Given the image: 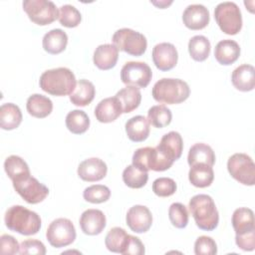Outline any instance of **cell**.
Here are the masks:
<instances>
[{
  "mask_svg": "<svg viewBox=\"0 0 255 255\" xmlns=\"http://www.w3.org/2000/svg\"><path fill=\"white\" fill-rule=\"evenodd\" d=\"M188 179L195 187L204 188L210 186L214 179L212 166L205 163H196L191 165L188 171Z\"/></svg>",
  "mask_w": 255,
  "mask_h": 255,
  "instance_id": "cell-28",
  "label": "cell"
},
{
  "mask_svg": "<svg viewBox=\"0 0 255 255\" xmlns=\"http://www.w3.org/2000/svg\"><path fill=\"white\" fill-rule=\"evenodd\" d=\"M128 234L126 232L124 228L121 227H113L110 229L105 238V244L108 250L123 254V251L128 242Z\"/></svg>",
  "mask_w": 255,
  "mask_h": 255,
  "instance_id": "cell-35",
  "label": "cell"
},
{
  "mask_svg": "<svg viewBox=\"0 0 255 255\" xmlns=\"http://www.w3.org/2000/svg\"><path fill=\"white\" fill-rule=\"evenodd\" d=\"M151 56L155 67L162 72L173 69L178 60V54L175 46L166 42L156 44L152 49Z\"/></svg>",
  "mask_w": 255,
  "mask_h": 255,
  "instance_id": "cell-13",
  "label": "cell"
},
{
  "mask_svg": "<svg viewBox=\"0 0 255 255\" xmlns=\"http://www.w3.org/2000/svg\"><path fill=\"white\" fill-rule=\"evenodd\" d=\"M78 175L81 179L88 182L102 180L108 172L107 164L98 157H90L83 160L78 166Z\"/></svg>",
  "mask_w": 255,
  "mask_h": 255,
  "instance_id": "cell-15",
  "label": "cell"
},
{
  "mask_svg": "<svg viewBox=\"0 0 255 255\" xmlns=\"http://www.w3.org/2000/svg\"><path fill=\"white\" fill-rule=\"evenodd\" d=\"M5 225L8 229L22 235H34L40 231L41 217L22 205L9 207L4 216Z\"/></svg>",
  "mask_w": 255,
  "mask_h": 255,
  "instance_id": "cell-2",
  "label": "cell"
},
{
  "mask_svg": "<svg viewBox=\"0 0 255 255\" xmlns=\"http://www.w3.org/2000/svg\"><path fill=\"white\" fill-rule=\"evenodd\" d=\"M144 245L138 237L128 234V242L123 251L124 255H142L144 254Z\"/></svg>",
  "mask_w": 255,
  "mask_h": 255,
  "instance_id": "cell-45",
  "label": "cell"
},
{
  "mask_svg": "<svg viewBox=\"0 0 255 255\" xmlns=\"http://www.w3.org/2000/svg\"><path fill=\"white\" fill-rule=\"evenodd\" d=\"M176 183L172 178L159 177L152 182V191L159 197H168L175 193Z\"/></svg>",
  "mask_w": 255,
  "mask_h": 255,
  "instance_id": "cell-41",
  "label": "cell"
},
{
  "mask_svg": "<svg viewBox=\"0 0 255 255\" xmlns=\"http://www.w3.org/2000/svg\"><path fill=\"white\" fill-rule=\"evenodd\" d=\"M126 221L131 231L144 233L148 231L152 224V215L146 206L133 205L128 210Z\"/></svg>",
  "mask_w": 255,
  "mask_h": 255,
  "instance_id": "cell-14",
  "label": "cell"
},
{
  "mask_svg": "<svg viewBox=\"0 0 255 255\" xmlns=\"http://www.w3.org/2000/svg\"><path fill=\"white\" fill-rule=\"evenodd\" d=\"M20 254H37V255H45L46 247L40 240L37 239H28L24 240L20 244Z\"/></svg>",
  "mask_w": 255,
  "mask_h": 255,
  "instance_id": "cell-43",
  "label": "cell"
},
{
  "mask_svg": "<svg viewBox=\"0 0 255 255\" xmlns=\"http://www.w3.org/2000/svg\"><path fill=\"white\" fill-rule=\"evenodd\" d=\"M173 162L156 146L140 147L132 154V165L143 171H164L170 168Z\"/></svg>",
  "mask_w": 255,
  "mask_h": 255,
  "instance_id": "cell-5",
  "label": "cell"
},
{
  "mask_svg": "<svg viewBox=\"0 0 255 255\" xmlns=\"http://www.w3.org/2000/svg\"><path fill=\"white\" fill-rule=\"evenodd\" d=\"M123 114L120 101L116 97L106 98L102 100L95 109L96 119L100 123L108 124L116 121Z\"/></svg>",
  "mask_w": 255,
  "mask_h": 255,
  "instance_id": "cell-18",
  "label": "cell"
},
{
  "mask_svg": "<svg viewBox=\"0 0 255 255\" xmlns=\"http://www.w3.org/2000/svg\"><path fill=\"white\" fill-rule=\"evenodd\" d=\"M188 211L185 205L180 202H174L169 206L168 218L171 224L179 229L185 228L188 224Z\"/></svg>",
  "mask_w": 255,
  "mask_h": 255,
  "instance_id": "cell-40",
  "label": "cell"
},
{
  "mask_svg": "<svg viewBox=\"0 0 255 255\" xmlns=\"http://www.w3.org/2000/svg\"><path fill=\"white\" fill-rule=\"evenodd\" d=\"M96 95V89L92 82L81 79L77 82L76 88L70 95V101L77 107H86L92 103Z\"/></svg>",
  "mask_w": 255,
  "mask_h": 255,
  "instance_id": "cell-25",
  "label": "cell"
},
{
  "mask_svg": "<svg viewBox=\"0 0 255 255\" xmlns=\"http://www.w3.org/2000/svg\"><path fill=\"white\" fill-rule=\"evenodd\" d=\"M22 5L29 19L40 26L49 25L59 17L58 8L49 0H25Z\"/></svg>",
  "mask_w": 255,
  "mask_h": 255,
  "instance_id": "cell-8",
  "label": "cell"
},
{
  "mask_svg": "<svg viewBox=\"0 0 255 255\" xmlns=\"http://www.w3.org/2000/svg\"><path fill=\"white\" fill-rule=\"evenodd\" d=\"M22 122L20 108L12 103L3 104L0 107V128L5 130L15 129Z\"/></svg>",
  "mask_w": 255,
  "mask_h": 255,
  "instance_id": "cell-29",
  "label": "cell"
},
{
  "mask_svg": "<svg viewBox=\"0 0 255 255\" xmlns=\"http://www.w3.org/2000/svg\"><path fill=\"white\" fill-rule=\"evenodd\" d=\"M194 253L196 255H215L217 253L216 242L209 236H199L194 243Z\"/></svg>",
  "mask_w": 255,
  "mask_h": 255,
  "instance_id": "cell-42",
  "label": "cell"
},
{
  "mask_svg": "<svg viewBox=\"0 0 255 255\" xmlns=\"http://www.w3.org/2000/svg\"><path fill=\"white\" fill-rule=\"evenodd\" d=\"M121 103L123 114H128L138 108L141 102V94L138 88L134 86H127L120 90L115 96Z\"/></svg>",
  "mask_w": 255,
  "mask_h": 255,
  "instance_id": "cell-32",
  "label": "cell"
},
{
  "mask_svg": "<svg viewBox=\"0 0 255 255\" xmlns=\"http://www.w3.org/2000/svg\"><path fill=\"white\" fill-rule=\"evenodd\" d=\"M187 162L190 166L196 163H205L209 166H213L215 163V153L210 145L197 142L189 148Z\"/></svg>",
  "mask_w": 255,
  "mask_h": 255,
  "instance_id": "cell-31",
  "label": "cell"
},
{
  "mask_svg": "<svg viewBox=\"0 0 255 255\" xmlns=\"http://www.w3.org/2000/svg\"><path fill=\"white\" fill-rule=\"evenodd\" d=\"M210 42L202 35L193 36L188 42V52L190 57L197 62L205 61L210 54Z\"/></svg>",
  "mask_w": 255,
  "mask_h": 255,
  "instance_id": "cell-34",
  "label": "cell"
},
{
  "mask_svg": "<svg viewBox=\"0 0 255 255\" xmlns=\"http://www.w3.org/2000/svg\"><path fill=\"white\" fill-rule=\"evenodd\" d=\"M188 207L199 229L212 231L217 227L219 213L211 196L196 194L189 200Z\"/></svg>",
  "mask_w": 255,
  "mask_h": 255,
  "instance_id": "cell-3",
  "label": "cell"
},
{
  "mask_svg": "<svg viewBox=\"0 0 255 255\" xmlns=\"http://www.w3.org/2000/svg\"><path fill=\"white\" fill-rule=\"evenodd\" d=\"M26 109L29 115L34 118L44 119L48 117L53 111L52 101L41 94H33L26 103Z\"/></svg>",
  "mask_w": 255,
  "mask_h": 255,
  "instance_id": "cell-26",
  "label": "cell"
},
{
  "mask_svg": "<svg viewBox=\"0 0 255 255\" xmlns=\"http://www.w3.org/2000/svg\"><path fill=\"white\" fill-rule=\"evenodd\" d=\"M152 78L150 67L144 62H127L121 70V80L127 86L145 88Z\"/></svg>",
  "mask_w": 255,
  "mask_h": 255,
  "instance_id": "cell-11",
  "label": "cell"
},
{
  "mask_svg": "<svg viewBox=\"0 0 255 255\" xmlns=\"http://www.w3.org/2000/svg\"><path fill=\"white\" fill-rule=\"evenodd\" d=\"M111 196V190L108 186L103 184H94L85 188L83 197L86 201L91 203H103L109 200Z\"/></svg>",
  "mask_w": 255,
  "mask_h": 255,
  "instance_id": "cell-39",
  "label": "cell"
},
{
  "mask_svg": "<svg viewBox=\"0 0 255 255\" xmlns=\"http://www.w3.org/2000/svg\"><path fill=\"white\" fill-rule=\"evenodd\" d=\"M232 85L241 92L252 91L255 87V69L252 65L243 64L237 67L231 75Z\"/></svg>",
  "mask_w": 255,
  "mask_h": 255,
  "instance_id": "cell-21",
  "label": "cell"
},
{
  "mask_svg": "<svg viewBox=\"0 0 255 255\" xmlns=\"http://www.w3.org/2000/svg\"><path fill=\"white\" fill-rule=\"evenodd\" d=\"M148 180L147 171H143L134 165H128L123 171V181L130 188H141Z\"/></svg>",
  "mask_w": 255,
  "mask_h": 255,
  "instance_id": "cell-37",
  "label": "cell"
},
{
  "mask_svg": "<svg viewBox=\"0 0 255 255\" xmlns=\"http://www.w3.org/2000/svg\"><path fill=\"white\" fill-rule=\"evenodd\" d=\"M229 174L238 182L252 186L255 183V164L253 159L246 153L237 152L232 154L227 161Z\"/></svg>",
  "mask_w": 255,
  "mask_h": 255,
  "instance_id": "cell-9",
  "label": "cell"
},
{
  "mask_svg": "<svg viewBox=\"0 0 255 255\" xmlns=\"http://www.w3.org/2000/svg\"><path fill=\"white\" fill-rule=\"evenodd\" d=\"M231 222L236 235L255 231L254 213L250 208L239 207L235 209L232 214Z\"/></svg>",
  "mask_w": 255,
  "mask_h": 255,
  "instance_id": "cell-24",
  "label": "cell"
},
{
  "mask_svg": "<svg viewBox=\"0 0 255 255\" xmlns=\"http://www.w3.org/2000/svg\"><path fill=\"white\" fill-rule=\"evenodd\" d=\"M40 88L57 97L71 95L76 88V77L74 73L65 67L45 71L39 80Z\"/></svg>",
  "mask_w": 255,
  "mask_h": 255,
  "instance_id": "cell-1",
  "label": "cell"
},
{
  "mask_svg": "<svg viewBox=\"0 0 255 255\" xmlns=\"http://www.w3.org/2000/svg\"><path fill=\"white\" fill-rule=\"evenodd\" d=\"M119 59V50L114 44H103L96 48L93 61L100 70H110L114 68Z\"/></svg>",
  "mask_w": 255,
  "mask_h": 255,
  "instance_id": "cell-19",
  "label": "cell"
},
{
  "mask_svg": "<svg viewBox=\"0 0 255 255\" xmlns=\"http://www.w3.org/2000/svg\"><path fill=\"white\" fill-rule=\"evenodd\" d=\"M4 169L12 182L29 177L30 169L27 162L18 155H10L4 161Z\"/></svg>",
  "mask_w": 255,
  "mask_h": 255,
  "instance_id": "cell-30",
  "label": "cell"
},
{
  "mask_svg": "<svg viewBox=\"0 0 255 255\" xmlns=\"http://www.w3.org/2000/svg\"><path fill=\"white\" fill-rule=\"evenodd\" d=\"M68 44V36L62 29H53L43 37L42 45L44 50L52 55L62 53Z\"/></svg>",
  "mask_w": 255,
  "mask_h": 255,
  "instance_id": "cell-27",
  "label": "cell"
},
{
  "mask_svg": "<svg viewBox=\"0 0 255 255\" xmlns=\"http://www.w3.org/2000/svg\"><path fill=\"white\" fill-rule=\"evenodd\" d=\"M156 147L162 151L172 161L179 159L183 150V140L179 132L169 131L165 133Z\"/></svg>",
  "mask_w": 255,
  "mask_h": 255,
  "instance_id": "cell-20",
  "label": "cell"
},
{
  "mask_svg": "<svg viewBox=\"0 0 255 255\" xmlns=\"http://www.w3.org/2000/svg\"><path fill=\"white\" fill-rule=\"evenodd\" d=\"M172 114L171 111L164 105L152 106L147 111V121L154 128H161L168 126L171 123Z\"/></svg>",
  "mask_w": 255,
  "mask_h": 255,
  "instance_id": "cell-36",
  "label": "cell"
},
{
  "mask_svg": "<svg viewBox=\"0 0 255 255\" xmlns=\"http://www.w3.org/2000/svg\"><path fill=\"white\" fill-rule=\"evenodd\" d=\"M112 41L118 50L135 57L143 55L147 47L146 38L141 33L129 28L117 30Z\"/></svg>",
  "mask_w": 255,
  "mask_h": 255,
  "instance_id": "cell-7",
  "label": "cell"
},
{
  "mask_svg": "<svg viewBox=\"0 0 255 255\" xmlns=\"http://www.w3.org/2000/svg\"><path fill=\"white\" fill-rule=\"evenodd\" d=\"M151 95L158 103L175 105L187 100L190 95V89L183 80L162 78L153 85Z\"/></svg>",
  "mask_w": 255,
  "mask_h": 255,
  "instance_id": "cell-4",
  "label": "cell"
},
{
  "mask_svg": "<svg viewBox=\"0 0 255 255\" xmlns=\"http://www.w3.org/2000/svg\"><path fill=\"white\" fill-rule=\"evenodd\" d=\"M107 224V219L102 210L87 209L80 217V226L87 235H98L102 233Z\"/></svg>",
  "mask_w": 255,
  "mask_h": 255,
  "instance_id": "cell-17",
  "label": "cell"
},
{
  "mask_svg": "<svg viewBox=\"0 0 255 255\" xmlns=\"http://www.w3.org/2000/svg\"><path fill=\"white\" fill-rule=\"evenodd\" d=\"M66 127L75 134L86 132L90 127V119L88 115L81 110H73L66 116Z\"/></svg>",
  "mask_w": 255,
  "mask_h": 255,
  "instance_id": "cell-33",
  "label": "cell"
},
{
  "mask_svg": "<svg viewBox=\"0 0 255 255\" xmlns=\"http://www.w3.org/2000/svg\"><path fill=\"white\" fill-rule=\"evenodd\" d=\"M214 18L220 30L227 35H236L242 28V15L234 2H221L214 9Z\"/></svg>",
  "mask_w": 255,
  "mask_h": 255,
  "instance_id": "cell-6",
  "label": "cell"
},
{
  "mask_svg": "<svg viewBox=\"0 0 255 255\" xmlns=\"http://www.w3.org/2000/svg\"><path fill=\"white\" fill-rule=\"evenodd\" d=\"M154 5H156V6H158L159 8H161V9H163L165 6H168L169 4H171L172 2L170 1V2H159V3H155V2H152Z\"/></svg>",
  "mask_w": 255,
  "mask_h": 255,
  "instance_id": "cell-47",
  "label": "cell"
},
{
  "mask_svg": "<svg viewBox=\"0 0 255 255\" xmlns=\"http://www.w3.org/2000/svg\"><path fill=\"white\" fill-rule=\"evenodd\" d=\"M209 20V11L201 4L188 5L182 14L183 24L190 30H201L205 28Z\"/></svg>",
  "mask_w": 255,
  "mask_h": 255,
  "instance_id": "cell-16",
  "label": "cell"
},
{
  "mask_svg": "<svg viewBox=\"0 0 255 255\" xmlns=\"http://www.w3.org/2000/svg\"><path fill=\"white\" fill-rule=\"evenodd\" d=\"M0 252L1 254L19 253L20 245L13 236L8 234H3L0 237Z\"/></svg>",
  "mask_w": 255,
  "mask_h": 255,
  "instance_id": "cell-44",
  "label": "cell"
},
{
  "mask_svg": "<svg viewBox=\"0 0 255 255\" xmlns=\"http://www.w3.org/2000/svg\"><path fill=\"white\" fill-rule=\"evenodd\" d=\"M76 236L75 226L68 218H57L53 220L46 231L48 242L55 248H62L72 244Z\"/></svg>",
  "mask_w": 255,
  "mask_h": 255,
  "instance_id": "cell-10",
  "label": "cell"
},
{
  "mask_svg": "<svg viewBox=\"0 0 255 255\" xmlns=\"http://www.w3.org/2000/svg\"><path fill=\"white\" fill-rule=\"evenodd\" d=\"M236 245L244 251H253L255 249V231L236 235Z\"/></svg>",
  "mask_w": 255,
  "mask_h": 255,
  "instance_id": "cell-46",
  "label": "cell"
},
{
  "mask_svg": "<svg viewBox=\"0 0 255 255\" xmlns=\"http://www.w3.org/2000/svg\"><path fill=\"white\" fill-rule=\"evenodd\" d=\"M15 191L30 204L42 202L49 194V188L37 178L29 176L19 181L12 182Z\"/></svg>",
  "mask_w": 255,
  "mask_h": 255,
  "instance_id": "cell-12",
  "label": "cell"
},
{
  "mask_svg": "<svg viewBox=\"0 0 255 255\" xmlns=\"http://www.w3.org/2000/svg\"><path fill=\"white\" fill-rule=\"evenodd\" d=\"M149 131V123L143 116L132 117L126 123V132L131 141L140 142L145 140Z\"/></svg>",
  "mask_w": 255,
  "mask_h": 255,
  "instance_id": "cell-23",
  "label": "cell"
},
{
  "mask_svg": "<svg viewBox=\"0 0 255 255\" xmlns=\"http://www.w3.org/2000/svg\"><path fill=\"white\" fill-rule=\"evenodd\" d=\"M58 20L62 26L67 28H74L81 23L82 15L75 6L65 4L59 9Z\"/></svg>",
  "mask_w": 255,
  "mask_h": 255,
  "instance_id": "cell-38",
  "label": "cell"
},
{
  "mask_svg": "<svg viewBox=\"0 0 255 255\" xmlns=\"http://www.w3.org/2000/svg\"><path fill=\"white\" fill-rule=\"evenodd\" d=\"M240 56V47L234 40H221L217 43L214 50L216 61L224 66H228L237 61Z\"/></svg>",
  "mask_w": 255,
  "mask_h": 255,
  "instance_id": "cell-22",
  "label": "cell"
}]
</instances>
